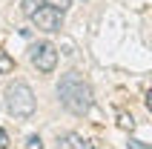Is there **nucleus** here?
Returning a JSON list of instances; mask_svg holds the SVG:
<instances>
[{"label": "nucleus", "mask_w": 152, "mask_h": 149, "mask_svg": "<svg viewBox=\"0 0 152 149\" xmlns=\"http://www.w3.org/2000/svg\"><path fill=\"white\" fill-rule=\"evenodd\" d=\"M58 98H60V103H63L69 112L86 115V112L92 109V86L77 72H66L58 80Z\"/></svg>", "instance_id": "f257e3e1"}, {"label": "nucleus", "mask_w": 152, "mask_h": 149, "mask_svg": "<svg viewBox=\"0 0 152 149\" xmlns=\"http://www.w3.org/2000/svg\"><path fill=\"white\" fill-rule=\"evenodd\" d=\"M6 109L12 118H20V121H26V118L34 115V92L29 83L23 80H15L6 86Z\"/></svg>", "instance_id": "f03ea898"}, {"label": "nucleus", "mask_w": 152, "mask_h": 149, "mask_svg": "<svg viewBox=\"0 0 152 149\" xmlns=\"http://www.w3.org/2000/svg\"><path fill=\"white\" fill-rule=\"evenodd\" d=\"M32 63H34V69L43 72V74L55 72V66H58V49H55L49 40L34 43L32 46Z\"/></svg>", "instance_id": "7ed1b4c3"}, {"label": "nucleus", "mask_w": 152, "mask_h": 149, "mask_svg": "<svg viewBox=\"0 0 152 149\" xmlns=\"http://www.w3.org/2000/svg\"><path fill=\"white\" fill-rule=\"evenodd\" d=\"M32 20L40 32H60L63 29V12L55 9V6H40L32 15Z\"/></svg>", "instance_id": "20e7f679"}, {"label": "nucleus", "mask_w": 152, "mask_h": 149, "mask_svg": "<svg viewBox=\"0 0 152 149\" xmlns=\"http://www.w3.org/2000/svg\"><path fill=\"white\" fill-rule=\"evenodd\" d=\"M9 72H15V58L9 52H0V74H9Z\"/></svg>", "instance_id": "39448f33"}, {"label": "nucleus", "mask_w": 152, "mask_h": 149, "mask_svg": "<svg viewBox=\"0 0 152 149\" xmlns=\"http://www.w3.org/2000/svg\"><path fill=\"white\" fill-rule=\"evenodd\" d=\"M40 3H46V0H23V6H20V9H23L26 17H32L34 12H37V6H40Z\"/></svg>", "instance_id": "423d86ee"}, {"label": "nucleus", "mask_w": 152, "mask_h": 149, "mask_svg": "<svg viewBox=\"0 0 152 149\" xmlns=\"http://www.w3.org/2000/svg\"><path fill=\"white\" fill-rule=\"evenodd\" d=\"M118 126H121V129H129V132H132V129H135V118L126 115V112H121V115H118Z\"/></svg>", "instance_id": "0eeeda50"}, {"label": "nucleus", "mask_w": 152, "mask_h": 149, "mask_svg": "<svg viewBox=\"0 0 152 149\" xmlns=\"http://www.w3.org/2000/svg\"><path fill=\"white\" fill-rule=\"evenodd\" d=\"M26 149H43V141L37 135H29V138H26Z\"/></svg>", "instance_id": "6e6552de"}, {"label": "nucleus", "mask_w": 152, "mask_h": 149, "mask_svg": "<svg viewBox=\"0 0 152 149\" xmlns=\"http://www.w3.org/2000/svg\"><path fill=\"white\" fill-rule=\"evenodd\" d=\"M46 6H55V9H60V12H66V9L72 6V0H46Z\"/></svg>", "instance_id": "1a4fd4ad"}, {"label": "nucleus", "mask_w": 152, "mask_h": 149, "mask_svg": "<svg viewBox=\"0 0 152 149\" xmlns=\"http://www.w3.org/2000/svg\"><path fill=\"white\" fill-rule=\"evenodd\" d=\"M126 149H152L149 143H144V141H135V138H132V141L126 143Z\"/></svg>", "instance_id": "9d476101"}, {"label": "nucleus", "mask_w": 152, "mask_h": 149, "mask_svg": "<svg viewBox=\"0 0 152 149\" xmlns=\"http://www.w3.org/2000/svg\"><path fill=\"white\" fill-rule=\"evenodd\" d=\"M0 149H9V135H6V129H0Z\"/></svg>", "instance_id": "9b49d317"}, {"label": "nucleus", "mask_w": 152, "mask_h": 149, "mask_svg": "<svg viewBox=\"0 0 152 149\" xmlns=\"http://www.w3.org/2000/svg\"><path fill=\"white\" fill-rule=\"evenodd\" d=\"M146 109H149V112H152V89L146 92Z\"/></svg>", "instance_id": "f8f14e48"}]
</instances>
